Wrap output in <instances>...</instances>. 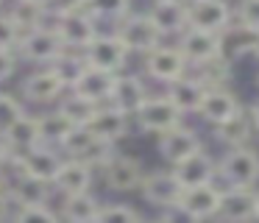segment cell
Returning a JSON list of instances; mask_svg holds the SVG:
<instances>
[{"instance_id": "cell-1", "label": "cell", "mask_w": 259, "mask_h": 223, "mask_svg": "<svg viewBox=\"0 0 259 223\" xmlns=\"http://www.w3.org/2000/svg\"><path fill=\"white\" fill-rule=\"evenodd\" d=\"M218 181L223 187H256L259 184V151L253 145L226 148L218 159Z\"/></svg>"}, {"instance_id": "cell-2", "label": "cell", "mask_w": 259, "mask_h": 223, "mask_svg": "<svg viewBox=\"0 0 259 223\" xmlns=\"http://www.w3.org/2000/svg\"><path fill=\"white\" fill-rule=\"evenodd\" d=\"M181 181L176 178L173 167L167 170H145L140 181V195L148 206L159 212L162 217H179L176 212V204H179V195H181Z\"/></svg>"}, {"instance_id": "cell-3", "label": "cell", "mask_w": 259, "mask_h": 223, "mask_svg": "<svg viewBox=\"0 0 259 223\" xmlns=\"http://www.w3.org/2000/svg\"><path fill=\"white\" fill-rule=\"evenodd\" d=\"M131 123H134L137 131L159 137V134H164L167 128H173V126H179V123H184V115H181L179 106H176L164 92H162V95H153V92H151L145 100H142L140 109L134 112Z\"/></svg>"}, {"instance_id": "cell-4", "label": "cell", "mask_w": 259, "mask_h": 223, "mask_svg": "<svg viewBox=\"0 0 259 223\" xmlns=\"http://www.w3.org/2000/svg\"><path fill=\"white\" fill-rule=\"evenodd\" d=\"M81 56H84V61L90 67H101V70H109V72H123V70H128L131 50L112 28V31H98L92 36V42L81 50Z\"/></svg>"}, {"instance_id": "cell-5", "label": "cell", "mask_w": 259, "mask_h": 223, "mask_svg": "<svg viewBox=\"0 0 259 223\" xmlns=\"http://www.w3.org/2000/svg\"><path fill=\"white\" fill-rule=\"evenodd\" d=\"M14 50H17L20 61L45 67V64H53V61L64 53V45H62V39H59L56 28H53L51 22H45V25L34 28V31H25Z\"/></svg>"}, {"instance_id": "cell-6", "label": "cell", "mask_w": 259, "mask_h": 223, "mask_svg": "<svg viewBox=\"0 0 259 223\" xmlns=\"http://www.w3.org/2000/svg\"><path fill=\"white\" fill-rule=\"evenodd\" d=\"M62 162H64L62 148H53V145L39 142V145H34L31 151H25V154H20V156H9L6 165H3V170H20V173H28V176H34V178H42V181L53 184Z\"/></svg>"}, {"instance_id": "cell-7", "label": "cell", "mask_w": 259, "mask_h": 223, "mask_svg": "<svg viewBox=\"0 0 259 223\" xmlns=\"http://www.w3.org/2000/svg\"><path fill=\"white\" fill-rule=\"evenodd\" d=\"M114 31H117V36L128 45L131 53H140V56L164 42L162 31L156 28V22L151 20L148 11H128L123 20L114 22Z\"/></svg>"}, {"instance_id": "cell-8", "label": "cell", "mask_w": 259, "mask_h": 223, "mask_svg": "<svg viewBox=\"0 0 259 223\" xmlns=\"http://www.w3.org/2000/svg\"><path fill=\"white\" fill-rule=\"evenodd\" d=\"M142 72H145L151 81L167 87L170 81H176V78H181L184 72H190V64H187L184 53H181L176 45L162 42L153 50L142 53Z\"/></svg>"}, {"instance_id": "cell-9", "label": "cell", "mask_w": 259, "mask_h": 223, "mask_svg": "<svg viewBox=\"0 0 259 223\" xmlns=\"http://www.w3.org/2000/svg\"><path fill=\"white\" fill-rule=\"evenodd\" d=\"M220 190H223L220 181H203V184L184 187L179 195V204H176L179 217H187V220H212L220 206Z\"/></svg>"}, {"instance_id": "cell-10", "label": "cell", "mask_w": 259, "mask_h": 223, "mask_svg": "<svg viewBox=\"0 0 259 223\" xmlns=\"http://www.w3.org/2000/svg\"><path fill=\"white\" fill-rule=\"evenodd\" d=\"M98 173H101L103 184H106L109 193H134V190H140V181L142 176H145V167H142V162L137 159V156H128V154H114L109 162H103L101 167H98Z\"/></svg>"}, {"instance_id": "cell-11", "label": "cell", "mask_w": 259, "mask_h": 223, "mask_svg": "<svg viewBox=\"0 0 259 223\" xmlns=\"http://www.w3.org/2000/svg\"><path fill=\"white\" fill-rule=\"evenodd\" d=\"M64 92H67V87H64V81L56 76V70L51 64L31 70L23 78V84H20L23 103H28V106H53Z\"/></svg>"}, {"instance_id": "cell-12", "label": "cell", "mask_w": 259, "mask_h": 223, "mask_svg": "<svg viewBox=\"0 0 259 223\" xmlns=\"http://www.w3.org/2000/svg\"><path fill=\"white\" fill-rule=\"evenodd\" d=\"M51 25L56 28L59 39H62V45L67 50H84L87 45L92 42V36L101 31V22H98L87 9L51 17Z\"/></svg>"}, {"instance_id": "cell-13", "label": "cell", "mask_w": 259, "mask_h": 223, "mask_svg": "<svg viewBox=\"0 0 259 223\" xmlns=\"http://www.w3.org/2000/svg\"><path fill=\"white\" fill-rule=\"evenodd\" d=\"M231 20H234V9L229 0H187V22L192 28L223 33Z\"/></svg>"}, {"instance_id": "cell-14", "label": "cell", "mask_w": 259, "mask_h": 223, "mask_svg": "<svg viewBox=\"0 0 259 223\" xmlns=\"http://www.w3.org/2000/svg\"><path fill=\"white\" fill-rule=\"evenodd\" d=\"M242 109V100L237 98L234 89H229V84H218V87H206L203 100L198 106V117L209 126H220L229 117H234Z\"/></svg>"}, {"instance_id": "cell-15", "label": "cell", "mask_w": 259, "mask_h": 223, "mask_svg": "<svg viewBox=\"0 0 259 223\" xmlns=\"http://www.w3.org/2000/svg\"><path fill=\"white\" fill-rule=\"evenodd\" d=\"M176 48L184 53V59L190 67L203 64V61H209V59L223 53V48H220V33L201 31V28H192V25H187L184 31L176 36Z\"/></svg>"}, {"instance_id": "cell-16", "label": "cell", "mask_w": 259, "mask_h": 223, "mask_svg": "<svg viewBox=\"0 0 259 223\" xmlns=\"http://www.w3.org/2000/svg\"><path fill=\"white\" fill-rule=\"evenodd\" d=\"M6 193L12 198V206L25 204H48L53 198V184L34 178L20 170H6Z\"/></svg>"}, {"instance_id": "cell-17", "label": "cell", "mask_w": 259, "mask_h": 223, "mask_svg": "<svg viewBox=\"0 0 259 223\" xmlns=\"http://www.w3.org/2000/svg\"><path fill=\"white\" fill-rule=\"evenodd\" d=\"M87 128H90L95 137H101V139H106V142L117 145V142H123V139L131 134L134 123H131V117L125 115V112L114 109L112 103H98V109L92 112Z\"/></svg>"}, {"instance_id": "cell-18", "label": "cell", "mask_w": 259, "mask_h": 223, "mask_svg": "<svg viewBox=\"0 0 259 223\" xmlns=\"http://www.w3.org/2000/svg\"><path fill=\"white\" fill-rule=\"evenodd\" d=\"M206 148L201 139V134L195 131V128L184 126V123H179V126L167 128L164 134H159V156H162L167 165H176V162H181L184 156L195 154V151Z\"/></svg>"}, {"instance_id": "cell-19", "label": "cell", "mask_w": 259, "mask_h": 223, "mask_svg": "<svg viewBox=\"0 0 259 223\" xmlns=\"http://www.w3.org/2000/svg\"><path fill=\"white\" fill-rule=\"evenodd\" d=\"M214 217L218 220H231V223L256 220V187H223Z\"/></svg>"}, {"instance_id": "cell-20", "label": "cell", "mask_w": 259, "mask_h": 223, "mask_svg": "<svg viewBox=\"0 0 259 223\" xmlns=\"http://www.w3.org/2000/svg\"><path fill=\"white\" fill-rule=\"evenodd\" d=\"M148 95H151V89L142 81V76L123 70V72L114 76V87H112V95H109L106 103H112L114 109H120L128 117H134V112L142 106V100H145Z\"/></svg>"}, {"instance_id": "cell-21", "label": "cell", "mask_w": 259, "mask_h": 223, "mask_svg": "<svg viewBox=\"0 0 259 223\" xmlns=\"http://www.w3.org/2000/svg\"><path fill=\"white\" fill-rule=\"evenodd\" d=\"M167 167H173V173L181 181V187H192V184H203V181H218V159H214L206 148L195 151V154L184 156L181 162L167 165Z\"/></svg>"}, {"instance_id": "cell-22", "label": "cell", "mask_w": 259, "mask_h": 223, "mask_svg": "<svg viewBox=\"0 0 259 223\" xmlns=\"http://www.w3.org/2000/svg\"><path fill=\"white\" fill-rule=\"evenodd\" d=\"M95 176H98V170L92 165H87L81 159H73V156H64L62 167H59L56 178H53V190L59 195L84 193V190H92Z\"/></svg>"}, {"instance_id": "cell-23", "label": "cell", "mask_w": 259, "mask_h": 223, "mask_svg": "<svg viewBox=\"0 0 259 223\" xmlns=\"http://www.w3.org/2000/svg\"><path fill=\"white\" fill-rule=\"evenodd\" d=\"M256 42H259V31L251 25H245V22H240L237 17L226 25V31L220 33V48H223V56L229 61H240V59H245V56H253Z\"/></svg>"}, {"instance_id": "cell-24", "label": "cell", "mask_w": 259, "mask_h": 223, "mask_svg": "<svg viewBox=\"0 0 259 223\" xmlns=\"http://www.w3.org/2000/svg\"><path fill=\"white\" fill-rule=\"evenodd\" d=\"M212 134H214V142H218L223 151L226 148H237V145H251L253 137H259L245 106H242L234 117H229L226 123L212 126Z\"/></svg>"}, {"instance_id": "cell-25", "label": "cell", "mask_w": 259, "mask_h": 223, "mask_svg": "<svg viewBox=\"0 0 259 223\" xmlns=\"http://www.w3.org/2000/svg\"><path fill=\"white\" fill-rule=\"evenodd\" d=\"M203 92H206V84H203L195 72H184L181 78H176V81H170L167 87H164V95L179 106L181 115H198Z\"/></svg>"}, {"instance_id": "cell-26", "label": "cell", "mask_w": 259, "mask_h": 223, "mask_svg": "<svg viewBox=\"0 0 259 223\" xmlns=\"http://www.w3.org/2000/svg\"><path fill=\"white\" fill-rule=\"evenodd\" d=\"M114 76L117 72H109V70H101V67L87 64L70 89L75 95H81V98L92 100V103H106L109 95H112V87H114Z\"/></svg>"}, {"instance_id": "cell-27", "label": "cell", "mask_w": 259, "mask_h": 223, "mask_svg": "<svg viewBox=\"0 0 259 223\" xmlns=\"http://www.w3.org/2000/svg\"><path fill=\"white\" fill-rule=\"evenodd\" d=\"M151 20L162 31V36H179L190 22H187V3H173V0H151L148 9Z\"/></svg>"}, {"instance_id": "cell-28", "label": "cell", "mask_w": 259, "mask_h": 223, "mask_svg": "<svg viewBox=\"0 0 259 223\" xmlns=\"http://www.w3.org/2000/svg\"><path fill=\"white\" fill-rule=\"evenodd\" d=\"M3 139H6V148L12 156H20L25 154V151H31L34 145H39V126H36V115H28V112H23V115L17 117V120L12 123V126L6 128V134H3Z\"/></svg>"}, {"instance_id": "cell-29", "label": "cell", "mask_w": 259, "mask_h": 223, "mask_svg": "<svg viewBox=\"0 0 259 223\" xmlns=\"http://www.w3.org/2000/svg\"><path fill=\"white\" fill-rule=\"evenodd\" d=\"M62 212L59 217L73 223H98V209H101V198L92 195V190L84 193H73V195H62Z\"/></svg>"}, {"instance_id": "cell-30", "label": "cell", "mask_w": 259, "mask_h": 223, "mask_svg": "<svg viewBox=\"0 0 259 223\" xmlns=\"http://www.w3.org/2000/svg\"><path fill=\"white\" fill-rule=\"evenodd\" d=\"M6 14L14 20V25L20 28V31H34V28L45 25V22H51V17H48V9L45 3H34V0H6Z\"/></svg>"}, {"instance_id": "cell-31", "label": "cell", "mask_w": 259, "mask_h": 223, "mask_svg": "<svg viewBox=\"0 0 259 223\" xmlns=\"http://www.w3.org/2000/svg\"><path fill=\"white\" fill-rule=\"evenodd\" d=\"M36 126H39V139L45 145H53V148H62L64 137L73 131V123L67 120L62 109H51L36 115Z\"/></svg>"}, {"instance_id": "cell-32", "label": "cell", "mask_w": 259, "mask_h": 223, "mask_svg": "<svg viewBox=\"0 0 259 223\" xmlns=\"http://www.w3.org/2000/svg\"><path fill=\"white\" fill-rule=\"evenodd\" d=\"M56 109H62L73 126H87V123H90V117H92V112L98 109V103H92V100L75 95L73 89H67V92L56 100Z\"/></svg>"}, {"instance_id": "cell-33", "label": "cell", "mask_w": 259, "mask_h": 223, "mask_svg": "<svg viewBox=\"0 0 259 223\" xmlns=\"http://www.w3.org/2000/svg\"><path fill=\"white\" fill-rule=\"evenodd\" d=\"M231 67H234V61H229L223 53H220V56H214V59L203 61V64L190 67V72H195L206 87H218V84H229Z\"/></svg>"}, {"instance_id": "cell-34", "label": "cell", "mask_w": 259, "mask_h": 223, "mask_svg": "<svg viewBox=\"0 0 259 223\" xmlns=\"http://www.w3.org/2000/svg\"><path fill=\"white\" fill-rule=\"evenodd\" d=\"M142 217L145 215L125 201H101V209H98V223H134Z\"/></svg>"}, {"instance_id": "cell-35", "label": "cell", "mask_w": 259, "mask_h": 223, "mask_svg": "<svg viewBox=\"0 0 259 223\" xmlns=\"http://www.w3.org/2000/svg\"><path fill=\"white\" fill-rule=\"evenodd\" d=\"M87 11L98 22H117L131 11V0H87Z\"/></svg>"}, {"instance_id": "cell-36", "label": "cell", "mask_w": 259, "mask_h": 223, "mask_svg": "<svg viewBox=\"0 0 259 223\" xmlns=\"http://www.w3.org/2000/svg\"><path fill=\"white\" fill-rule=\"evenodd\" d=\"M51 67L56 70V76L64 81V87L70 89V87H73V81L81 76V70L87 67V61H84V56H81V50H67V48H64V53L59 56Z\"/></svg>"}, {"instance_id": "cell-37", "label": "cell", "mask_w": 259, "mask_h": 223, "mask_svg": "<svg viewBox=\"0 0 259 223\" xmlns=\"http://www.w3.org/2000/svg\"><path fill=\"white\" fill-rule=\"evenodd\" d=\"M12 220L28 223V220H45V223H56L59 212L48 204H25V206H12Z\"/></svg>"}, {"instance_id": "cell-38", "label": "cell", "mask_w": 259, "mask_h": 223, "mask_svg": "<svg viewBox=\"0 0 259 223\" xmlns=\"http://www.w3.org/2000/svg\"><path fill=\"white\" fill-rule=\"evenodd\" d=\"M23 112H25V106H23V100H20L17 95L3 92V89H0V137L6 134V128L12 126Z\"/></svg>"}, {"instance_id": "cell-39", "label": "cell", "mask_w": 259, "mask_h": 223, "mask_svg": "<svg viewBox=\"0 0 259 223\" xmlns=\"http://www.w3.org/2000/svg\"><path fill=\"white\" fill-rule=\"evenodd\" d=\"M20 36H23V31L14 25V20L6 14V9H0V48H17Z\"/></svg>"}, {"instance_id": "cell-40", "label": "cell", "mask_w": 259, "mask_h": 223, "mask_svg": "<svg viewBox=\"0 0 259 223\" xmlns=\"http://www.w3.org/2000/svg\"><path fill=\"white\" fill-rule=\"evenodd\" d=\"M234 17L240 22H245V25H251V28L259 31V0H237Z\"/></svg>"}, {"instance_id": "cell-41", "label": "cell", "mask_w": 259, "mask_h": 223, "mask_svg": "<svg viewBox=\"0 0 259 223\" xmlns=\"http://www.w3.org/2000/svg\"><path fill=\"white\" fill-rule=\"evenodd\" d=\"M17 64H20V56L14 48H0V84H6L9 78L17 72Z\"/></svg>"}, {"instance_id": "cell-42", "label": "cell", "mask_w": 259, "mask_h": 223, "mask_svg": "<svg viewBox=\"0 0 259 223\" xmlns=\"http://www.w3.org/2000/svg\"><path fill=\"white\" fill-rule=\"evenodd\" d=\"M45 9H48V17H59V14L87 9V0H45Z\"/></svg>"}, {"instance_id": "cell-43", "label": "cell", "mask_w": 259, "mask_h": 223, "mask_svg": "<svg viewBox=\"0 0 259 223\" xmlns=\"http://www.w3.org/2000/svg\"><path fill=\"white\" fill-rule=\"evenodd\" d=\"M12 217V198H9L6 190H0V220Z\"/></svg>"}, {"instance_id": "cell-44", "label": "cell", "mask_w": 259, "mask_h": 223, "mask_svg": "<svg viewBox=\"0 0 259 223\" xmlns=\"http://www.w3.org/2000/svg\"><path fill=\"white\" fill-rule=\"evenodd\" d=\"M248 115H251V120H253V128H256V134H259V98L253 100L251 106H248Z\"/></svg>"}, {"instance_id": "cell-45", "label": "cell", "mask_w": 259, "mask_h": 223, "mask_svg": "<svg viewBox=\"0 0 259 223\" xmlns=\"http://www.w3.org/2000/svg\"><path fill=\"white\" fill-rule=\"evenodd\" d=\"M9 156H12V154H9V148H6V139L0 137V167L6 165V159H9Z\"/></svg>"}, {"instance_id": "cell-46", "label": "cell", "mask_w": 259, "mask_h": 223, "mask_svg": "<svg viewBox=\"0 0 259 223\" xmlns=\"http://www.w3.org/2000/svg\"><path fill=\"white\" fill-rule=\"evenodd\" d=\"M0 190H6V170L0 167Z\"/></svg>"}, {"instance_id": "cell-47", "label": "cell", "mask_w": 259, "mask_h": 223, "mask_svg": "<svg viewBox=\"0 0 259 223\" xmlns=\"http://www.w3.org/2000/svg\"><path fill=\"white\" fill-rule=\"evenodd\" d=\"M256 220H259V190H256Z\"/></svg>"}, {"instance_id": "cell-48", "label": "cell", "mask_w": 259, "mask_h": 223, "mask_svg": "<svg viewBox=\"0 0 259 223\" xmlns=\"http://www.w3.org/2000/svg\"><path fill=\"white\" fill-rule=\"evenodd\" d=\"M253 59H259V42H256V48H253Z\"/></svg>"}, {"instance_id": "cell-49", "label": "cell", "mask_w": 259, "mask_h": 223, "mask_svg": "<svg viewBox=\"0 0 259 223\" xmlns=\"http://www.w3.org/2000/svg\"><path fill=\"white\" fill-rule=\"evenodd\" d=\"M3 6H6V0H0V9H3Z\"/></svg>"}, {"instance_id": "cell-50", "label": "cell", "mask_w": 259, "mask_h": 223, "mask_svg": "<svg viewBox=\"0 0 259 223\" xmlns=\"http://www.w3.org/2000/svg\"><path fill=\"white\" fill-rule=\"evenodd\" d=\"M173 3H187V0H173Z\"/></svg>"}, {"instance_id": "cell-51", "label": "cell", "mask_w": 259, "mask_h": 223, "mask_svg": "<svg viewBox=\"0 0 259 223\" xmlns=\"http://www.w3.org/2000/svg\"><path fill=\"white\" fill-rule=\"evenodd\" d=\"M34 3H45V0H34Z\"/></svg>"}]
</instances>
